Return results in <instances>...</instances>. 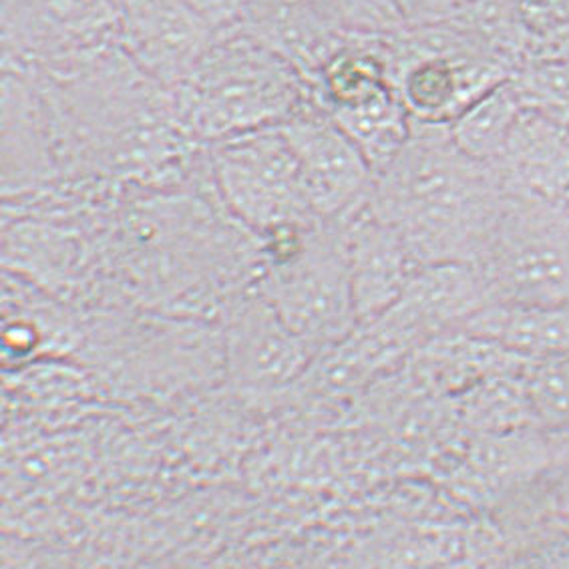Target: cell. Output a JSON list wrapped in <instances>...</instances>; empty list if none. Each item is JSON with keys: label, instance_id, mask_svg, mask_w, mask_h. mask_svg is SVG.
<instances>
[{"label": "cell", "instance_id": "6da1fadb", "mask_svg": "<svg viewBox=\"0 0 569 569\" xmlns=\"http://www.w3.org/2000/svg\"><path fill=\"white\" fill-rule=\"evenodd\" d=\"M506 198L496 169L457 148L449 127L412 121L401 151L375 173L367 203L419 264H477Z\"/></svg>", "mask_w": 569, "mask_h": 569}, {"label": "cell", "instance_id": "7a4b0ae2", "mask_svg": "<svg viewBox=\"0 0 569 569\" xmlns=\"http://www.w3.org/2000/svg\"><path fill=\"white\" fill-rule=\"evenodd\" d=\"M173 97L181 123L201 148L282 126L312 101L295 64L240 27L218 39Z\"/></svg>", "mask_w": 569, "mask_h": 569}, {"label": "cell", "instance_id": "3957f363", "mask_svg": "<svg viewBox=\"0 0 569 569\" xmlns=\"http://www.w3.org/2000/svg\"><path fill=\"white\" fill-rule=\"evenodd\" d=\"M252 288L286 327L322 352L359 327L340 223L318 222L260 242Z\"/></svg>", "mask_w": 569, "mask_h": 569}, {"label": "cell", "instance_id": "277c9868", "mask_svg": "<svg viewBox=\"0 0 569 569\" xmlns=\"http://www.w3.org/2000/svg\"><path fill=\"white\" fill-rule=\"evenodd\" d=\"M390 73L411 121L451 126L513 69L451 22L387 34Z\"/></svg>", "mask_w": 569, "mask_h": 569}, {"label": "cell", "instance_id": "5b68a950", "mask_svg": "<svg viewBox=\"0 0 569 569\" xmlns=\"http://www.w3.org/2000/svg\"><path fill=\"white\" fill-rule=\"evenodd\" d=\"M203 158L223 210L258 242L320 222L306 201L298 161L282 127L211 143Z\"/></svg>", "mask_w": 569, "mask_h": 569}, {"label": "cell", "instance_id": "8992f818", "mask_svg": "<svg viewBox=\"0 0 569 569\" xmlns=\"http://www.w3.org/2000/svg\"><path fill=\"white\" fill-rule=\"evenodd\" d=\"M491 306L569 305V211L559 201L507 193L477 260Z\"/></svg>", "mask_w": 569, "mask_h": 569}, {"label": "cell", "instance_id": "52a82bcc", "mask_svg": "<svg viewBox=\"0 0 569 569\" xmlns=\"http://www.w3.org/2000/svg\"><path fill=\"white\" fill-rule=\"evenodd\" d=\"M385 39L348 34L308 81L315 106L359 146L375 173L401 151L412 129Z\"/></svg>", "mask_w": 569, "mask_h": 569}, {"label": "cell", "instance_id": "ba28073f", "mask_svg": "<svg viewBox=\"0 0 569 569\" xmlns=\"http://www.w3.org/2000/svg\"><path fill=\"white\" fill-rule=\"evenodd\" d=\"M123 0H2V63L59 71L119 44Z\"/></svg>", "mask_w": 569, "mask_h": 569}, {"label": "cell", "instance_id": "9c48e42d", "mask_svg": "<svg viewBox=\"0 0 569 569\" xmlns=\"http://www.w3.org/2000/svg\"><path fill=\"white\" fill-rule=\"evenodd\" d=\"M306 201L320 222L347 220L369 201L375 171L359 146L310 101L282 123Z\"/></svg>", "mask_w": 569, "mask_h": 569}, {"label": "cell", "instance_id": "30bf717a", "mask_svg": "<svg viewBox=\"0 0 569 569\" xmlns=\"http://www.w3.org/2000/svg\"><path fill=\"white\" fill-rule=\"evenodd\" d=\"M491 306L479 268L465 262L422 264L401 298L382 317L367 322L397 352L411 350L463 328Z\"/></svg>", "mask_w": 569, "mask_h": 569}, {"label": "cell", "instance_id": "8fae6325", "mask_svg": "<svg viewBox=\"0 0 569 569\" xmlns=\"http://www.w3.org/2000/svg\"><path fill=\"white\" fill-rule=\"evenodd\" d=\"M223 34L196 0H123L119 47L169 91Z\"/></svg>", "mask_w": 569, "mask_h": 569}, {"label": "cell", "instance_id": "7c38bea8", "mask_svg": "<svg viewBox=\"0 0 569 569\" xmlns=\"http://www.w3.org/2000/svg\"><path fill=\"white\" fill-rule=\"evenodd\" d=\"M322 355L295 335L274 308L250 288L226 320V359L236 385L256 392L284 389Z\"/></svg>", "mask_w": 569, "mask_h": 569}, {"label": "cell", "instance_id": "4fadbf2b", "mask_svg": "<svg viewBox=\"0 0 569 569\" xmlns=\"http://www.w3.org/2000/svg\"><path fill=\"white\" fill-rule=\"evenodd\" d=\"M63 180L53 119L29 71L2 63V190L7 201Z\"/></svg>", "mask_w": 569, "mask_h": 569}, {"label": "cell", "instance_id": "5bb4252c", "mask_svg": "<svg viewBox=\"0 0 569 569\" xmlns=\"http://www.w3.org/2000/svg\"><path fill=\"white\" fill-rule=\"evenodd\" d=\"M348 270L359 325L382 317L419 270L399 233L370 211L369 203L342 220Z\"/></svg>", "mask_w": 569, "mask_h": 569}, {"label": "cell", "instance_id": "9a60e30c", "mask_svg": "<svg viewBox=\"0 0 569 569\" xmlns=\"http://www.w3.org/2000/svg\"><path fill=\"white\" fill-rule=\"evenodd\" d=\"M493 169L507 193L566 200L569 191V126L523 107Z\"/></svg>", "mask_w": 569, "mask_h": 569}, {"label": "cell", "instance_id": "2e32d148", "mask_svg": "<svg viewBox=\"0 0 569 569\" xmlns=\"http://www.w3.org/2000/svg\"><path fill=\"white\" fill-rule=\"evenodd\" d=\"M463 328L528 362L569 357V305L487 306Z\"/></svg>", "mask_w": 569, "mask_h": 569}, {"label": "cell", "instance_id": "e0dca14e", "mask_svg": "<svg viewBox=\"0 0 569 569\" xmlns=\"http://www.w3.org/2000/svg\"><path fill=\"white\" fill-rule=\"evenodd\" d=\"M521 111L523 101L517 93L516 83L513 79H507L467 107L449 126V133L457 148L469 158L493 168Z\"/></svg>", "mask_w": 569, "mask_h": 569}, {"label": "cell", "instance_id": "ac0fdd59", "mask_svg": "<svg viewBox=\"0 0 569 569\" xmlns=\"http://www.w3.org/2000/svg\"><path fill=\"white\" fill-rule=\"evenodd\" d=\"M528 4L529 0H473L447 22L517 71L528 63Z\"/></svg>", "mask_w": 569, "mask_h": 569}, {"label": "cell", "instance_id": "d6986e66", "mask_svg": "<svg viewBox=\"0 0 569 569\" xmlns=\"http://www.w3.org/2000/svg\"><path fill=\"white\" fill-rule=\"evenodd\" d=\"M511 79L523 107L543 111L569 126V59L526 63Z\"/></svg>", "mask_w": 569, "mask_h": 569}, {"label": "cell", "instance_id": "ffe728a7", "mask_svg": "<svg viewBox=\"0 0 569 569\" xmlns=\"http://www.w3.org/2000/svg\"><path fill=\"white\" fill-rule=\"evenodd\" d=\"M526 390L531 415L551 427H568L569 357L529 362Z\"/></svg>", "mask_w": 569, "mask_h": 569}, {"label": "cell", "instance_id": "44dd1931", "mask_svg": "<svg viewBox=\"0 0 569 569\" xmlns=\"http://www.w3.org/2000/svg\"><path fill=\"white\" fill-rule=\"evenodd\" d=\"M528 63L569 59V0H529Z\"/></svg>", "mask_w": 569, "mask_h": 569}, {"label": "cell", "instance_id": "7402d4cb", "mask_svg": "<svg viewBox=\"0 0 569 569\" xmlns=\"http://www.w3.org/2000/svg\"><path fill=\"white\" fill-rule=\"evenodd\" d=\"M401 14L402 24L431 27L451 21L459 12L465 11L473 0H395Z\"/></svg>", "mask_w": 569, "mask_h": 569}, {"label": "cell", "instance_id": "603a6c76", "mask_svg": "<svg viewBox=\"0 0 569 569\" xmlns=\"http://www.w3.org/2000/svg\"><path fill=\"white\" fill-rule=\"evenodd\" d=\"M561 203H563V206H566V210L569 211V191H568V196H566V200L561 201Z\"/></svg>", "mask_w": 569, "mask_h": 569}]
</instances>
